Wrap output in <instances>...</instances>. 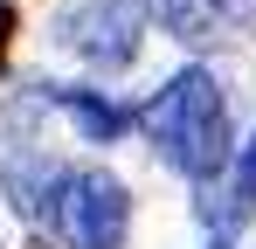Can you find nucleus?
I'll return each mask as SVG.
<instances>
[{
    "label": "nucleus",
    "mask_w": 256,
    "mask_h": 249,
    "mask_svg": "<svg viewBox=\"0 0 256 249\" xmlns=\"http://www.w3.org/2000/svg\"><path fill=\"white\" fill-rule=\"evenodd\" d=\"M7 28H14V7H0V56H7Z\"/></svg>",
    "instance_id": "obj_7"
},
{
    "label": "nucleus",
    "mask_w": 256,
    "mask_h": 249,
    "mask_svg": "<svg viewBox=\"0 0 256 249\" xmlns=\"http://www.w3.org/2000/svg\"><path fill=\"white\" fill-rule=\"evenodd\" d=\"M48 222H56V236L70 249H118L132 201L111 173H62L56 194H48Z\"/></svg>",
    "instance_id": "obj_2"
},
{
    "label": "nucleus",
    "mask_w": 256,
    "mask_h": 249,
    "mask_svg": "<svg viewBox=\"0 0 256 249\" xmlns=\"http://www.w3.org/2000/svg\"><path fill=\"white\" fill-rule=\"evenodd\" d=\"M256 208V138L242 146V160L228 166V180H222V194L208 187V201H201V214H208L214 228H242Z\"/></svg>",
    "instance_id": "obj_4"
},
{
    "label": "nucleus",
    "mask_w": 256,
    "mask_h": 249,
    "mask_svg": "<svg viewBox=\"0 0 256 249\" xmlns=\"http://www.w3.org/2000/svg\"><path fill=\"white\" fill-rule=\"evenodd\" d=\"M152 14L166 21V35H180V42H201L222 21V0H152Z\"/></svg>",
    "instance_id": "obj_5"
},
{
    "label": "nucleus",
    "mask_w": 256,
    "mask_h": 249,
    "mask_svg": "<svg viewBox=\"0 0 256 249\" xmlns=\"http://www.w3.org/2000/svg\"><path fill=\"white\" fill-rule=\"evenodd\" d=\"M70 111H76V124H84L90 138H118L125 132V111H111V104H97V97H84V90H56Z\"/></svg>",
    "instance_id": "obj_6"
},
{
    "label": "nucleus",
    "mask_w": 256,
    "mask_h": 249,
    "mask_svg": "<svg viewBox=\"0 0 256 249\" xmlns=\"http://www.w3.org/2000/svg\"><path fill=\"white\" fill-rule=\"evenodd\" d=\"M152 138L187 180L228 173V111H222V83L208 70H180L152 97Z\"/></svg>",
    "instance_id": "obj_1"
},
{
    "label": "nucleus",
    "mask_w": 256,
    "mask_h": 249,
    "mask_svg": "<svg viewBox=\"0 0 256 249\" xmlns=\"http://www.w3.org/2000/svg\"><path fill=\"white\" fill-rule=\"evenodd\" d=\"M138 28H146L138 0H90V7H76L62 21V42L84 62H97V70H125L132 56H138Z\"/></svg>",
    "instance_id": "obj_3"
}]
</instances>
